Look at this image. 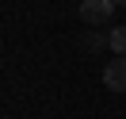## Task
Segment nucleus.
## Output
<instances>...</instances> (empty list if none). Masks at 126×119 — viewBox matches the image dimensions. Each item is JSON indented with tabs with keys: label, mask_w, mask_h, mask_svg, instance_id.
<instances>
[{
	"label": "nucleus",
	"mask_w": 126,
	"mask_h": 119,
	"mask_svg": "<svg viewBox=\"0 0 126 119\" xmlns=\"http://www.w3.org/2000/svg\"><path fill=\"white\" fill-rule=\"evenodd\" d=\"M115 4L118 0H80V19L84 23H107L111 16H115Z\"/></svg>",
	"instance_id": "obj_1"
},
{
	"label": "nucleus",
	"mask_w": 126,
	"mask_h": 119,
	"mask_svg": "<svg viewBox=\"0 0 126 119\" xmlns=\"http://www.w3.org/2000/svg\"><path fill=\"white\" fill-rule=\"evenodd\" d=\"M103 85H107L111 92H126V58L107 62V69H103Z\"/></svg>",
	"instance_id": "obj_2"
},
{
	"label": "nucleus",
	"mask_w": 126,
	"mask_h": 119,
	"mask_svg": "<svg viewBox=\"0 0 126 119\" xmlns=\"http://www.w3.org/2000/svg\"><path fill=\"white\" fill-rule=\"evenodd\" d=\"M107 46L115 50L118 58H126V23H122V27H115V31L107 35Z\"/></svg>",
	"instance_id": "obj_3"
},
{
	"label": "nucleus",
	"mask_w": 126,
	"mask_h": 119,
	"mask_svg": "<svg viewBox=\"0 0 126 119\" xmlns=\"http://www.w3.org/2000/svg\"><path fill=\"white\" fill-rule=\"evenodd\" d=\"M103 42H107V39H99V35H88V39H84V46H88V50H99Z\"/></svg>",
	"instance_id": "obj_4"
},
{
	"label": "nucleus",
	"mask_w": 126,
	"mask_h": 119,
	"mask_svg": "<svg viewBox=\"0 0 126 119\" xmlns=\"http://www.w3.org/2000/svg\"><path fill=\"white\" fill-rule=\"evenodd\" d=\"M118 4H122V8H126V0H118Z\"/></svg>",
	"instance_id": "obj_5"
}]
</instances>
